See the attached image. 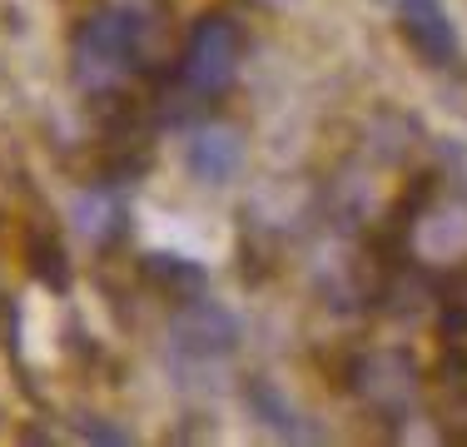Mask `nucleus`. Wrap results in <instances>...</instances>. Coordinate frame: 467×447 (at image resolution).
<instances>
[{
  "instance_id": "1",
  "label": "nucleus",
  "mask_w": 467,
  "mask_h": 447,
  "mask_svg": "<svg viewBox=\"0 0 467 447\" xmlns=\"http://www.w3.org/2000/svg\"><path fill=\"white\" fill-rule=\"evenodd\" d=\"M144 40V16L135 5H105L75 36V80L85 95H109L135 70V55Z\"/></svg>"
},
{
  "instance_id": "2",
  "label": "nucleus",
  "mask_w": 467,
  "mask_h": 447,
  "mask_svg": "<svg viewBox=\"0 0 467 447\" xmlns=\"http://www.w3.org/2000/svg\"><path fill=\"white\" fill-rule=\"evenodd\" d=\"M239 55H244V30L239 20L214 10L189 30L184 60H180V85L194 99H219L239 75Z\"/></svg>"
},
{
  "instance_id": "3",
  "label": "nucleus",
  "mask_w": 467,
  "mask_h": 447,
  "mask_svg": "<svg viewBox=\"0 0 467 447\" xmlns=\"http://www.w3.org/2000/svg\"><path fill=\"white\" fill-rule=\"evenodd\" d=\"M353 378H358V393L368 398V408L383 412V418H403L408 402H413V393H418L413 358L393 353V348H388V353H368Z\"/></svg>"
},
{
  "instance_id": "4",
  "label": "nucleus",
  "mask_w": 467,
  "mask_h": 447,
  "mask_svg": "<svg viewBox=\"0 0 467 447\" xmlns=\"http://www.w3.org/2000/svg\"><path fill=\"white\" fill-rule=\"evenodd\" d=\"M170 338H174V353L184 358H224L239 343V323H234V313L214 304H194L174 318Z\"/></svg>"
},
{
  "instance_id": "5",
  "label": "nucleus",
  "mask_w": 467,
  "mask_h": 447,
  "mask_svg": "<svg viewBox=\"0 0 467 447\" xmlns=\"http://www.w3.org/2000/svg\"><path fill=\"white\" fill-rule=\"evenodd\" d=\"M403 5V36L428 65L458 60V30H452L442 0H398Z\"/></svg>"
},
{
  "instance_id": "6",
  "label": "nucleus",
  "mask_w": 467,
  "mask_h": 447,
  "mask_svg": "<svg viewBox=\"0 0 467 447\" xmlns=\"http://www.w3.org/2000/svg\"><path fill=\"white\" fill-rule=\"evenodd\" d=\"M239 160H244V140H239V130H224V125L199 130L194 144H189V170H194V179H204V184L229 179L239 170Z\"/></svg>"
},
{
  "instance_id": "7",
  "label": "nucleus",
  "mask_w": 467,
  "mask_h": 447,
  "mask_svg": "<svg viewBox=\"0 0 467 447\" xmlns=\"http://www.w3.org/2000/svg\"><path fill=\"white\" fill-rule=\"evenodd\" d=\"M125 199L109 194V189H85L80 199H75V229L85 234L90 244H115L119 234H125Z\"/></svg>"
},
{
  "instance_id": "8",
  "label": "nucleus",
  "mask_w": 467,
  "mask_h": 447,
  "mask_svg": "<svg viewBox=\"0 0 467 447\" xmlns=\"http://www.w3.org/2000/svg\"><path fill=\"white\" fill-rule=\"evenodd\" d=\"M249 408H254V418H264L279 438H314V432L304 428V418H298V408L274 383H254L249 388Z\"/></svg>"
},
{
  "instance_id": "9",
  "label": "nucleus",
  "mask_w": 467,
  "mask_h": 447,
  "mask_svg": "<svg viewBox=\"0 0 467 447\" xmlns=\"http://www.w3.org/2000/svg\"><path fill=\"white\" fill-rule=\"evenodd\" d=\"M150 274H164V284H174V288H204V274H199L189 259H150Z\"/></svg>"
}]
</instances>
